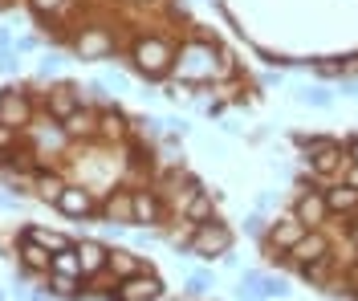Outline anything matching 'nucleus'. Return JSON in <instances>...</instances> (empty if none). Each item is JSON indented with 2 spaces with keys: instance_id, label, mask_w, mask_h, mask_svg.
<instances>
[{
  "instance_id": "f257e3e1",
  "label": "nucleus",
  "mask_w": 358,
  "mask_h": 301,
  "mask_svg": "<svg viewBox=\"0 0 358 301\" xmlns=\"http://www.w3.org/2000/svg\"><path fill=\"white\" fill-rule=\"evenodd\" d=\"M216 57H220V45L192 37V41L179 45L171 73L183 78V82H196V86H212V78H216Z\"/></svg>"
},
{
  "instance_id": "f03ea898",
  "label": "nucleus",
  "mask_w": 358,
  "mask_h": 301,
  "mask_svg": "<svg viewBox=\"0 0 358 301\" xmlns=\"http://www.w3.org/2000/svg\"><path fill=\"white\" fill-rule=\"evenodd\" d=\"M131 66L147 82H163L171 73V66H176V49H171V41H163L159 33H147V37H138L131 45Z\"/></svg>"
},
{
  "instance_id": "7ed1b4c3",
  "label": "nucleus",
  "mask_w": 358,
  "mask_h": 301,
  "mask_svg": "<svg viewBox=\"0 0 358 301\" xmlns=\"http://www.w3.org/2000/svg\"><path fill=\"white\" fill-rule=\"evenodd\" d=\"M232 244H236V232L216 216V220H208V224H196V236H192V249H187V253L212 265V260H220L224 253H232Z\"/></svg>"
},
{
  "instance_id": "20e7f679",
  "label": "nucleus",
  "mask_w": 358,
  "mask_h": 301,
  "mask_svg": "<svg viewBox=\"0 0 358 301\" xmlns=\"http://www.w3.org/2000/svg\"><path fill=\"white\" fill-rule=\"evenodd\" d=\"M106 301H163V281L151 273V269H143V273H134V277H122L114 285Z\"/></svg>"
},
{
  "instance_id": "39448f33",
  "label": "nucleus",
  "mask_w": 358,
  "mask_h": 301,
  "mask_svg": "<svg viewBox=\"0 0 358 301\" xmlns=\"http://www.w3.org/2000/svg\"><path fill=\"white\" fill-rule=\"evenodd\" d=\"M306 167H310V179H326V184H334V179L346 175L350 159H346V147H342V142H330V147H322V151L306 155Z\"/></svg>"
},
{
  "instance_id": "423d86ee",
  "label": "nucleus",
  "mask_w": 358,
  "mask_h": 301,
  "mask_svg": "<svg viewBox=\"0 0 358 301\" xmlns=\"http://www.w3.org/2000/svg\"><path fill=\"white\" fill-rule=\"evenodd\" d=\"M131 200H134V228H163L167 200H163L159 187H134Z\"/></svg>"
},
{
  "instance_id": "0eeeda50",
  "label": "nucleus",
  "mask_w": 358,
  "mask_h": 301,
  "mask_svg": "<svg viewBox=\"0 0 358 301\" xmlns=\"http://www.w3.org/2000/svg\"><path fill=\"white\" fill-rule=\"evenodd\" d=\"M110 53H114V33L106 24H86L73 37V57H82V61H106Z\"/></svg>"
},
{
  "instance_id": "6e6552de",
  "label": "nucleus",
  "mask_w": 358,
  "mask_h": 301,
  "mask_svg": "<svg viewBox=\"0 0 358 301\" xmlns=\"http://www.w3.org/2000/svg\"><path fill=\"white\" fill-rule=\"evenodd\" d=\"M306 232H310V228H306V224L289 212V216H277V220L268 224V236L261 240V244H265V253H289Z\"/></svg>"
},
{
  "instance_id": "1a4fd4ad",
  "label": "nucleus",
  "mask_w": 358,
  "mask_h": 301,
  "mask_svg": "<svg viewBox=\"0 0 358 301\" xmlns=\"http://www.w3.org/2000/svg\"><path fill=\"white\" fill-rule=\"evenodd\" d=\"M57 212H62L66 220H98V200H94V191H90V187L66 184L62 200H57Z\"/></svg>"
},
{
  "instance_id": "9d476101",
  "label": "nucleus",
  "mask_w": 358,
  "mask_h": 301,
  "mask_svg": "<svg viewBox=\"0 0 358 301\" xmlns=\"http://www.w3.org/2000/svg\"><path fill=\"white\" fill-rule=\"evenodd\" d=\"M334 253V244H330V236L322 228H310L297 244H293L289 253H285V260H289V269H297V265H310V260H322V256Z\"/></svg>"
},
{
  "instance_id": "9b49d317",
  "label": "nucleus",
  "mask_w": 358,
  "mask_h": 301,
  "mask_svg": "<svg viewBox=\"0 0 358 301\" xmlns=\"http://www.w3.org/2000/svg\"><path fill=\"white\" fill-rule=\"evenodd\" d=\"M0 122H8V126H17L24 131L29 122H33V98L17 86H8V90H0Z\"/></svg>"
},
{
  "instance_id": "f8f14e48",
  "label": "nucleus",
  "mask_w": 358,
  "mask_h": 301,
  "mask_svg": "<svg viewBox=\"0 0 358 301\" xmlns=\"http://www.w3.org/2000/svg\"><path fill=\"white\" fill-rule=\"evenodd\" d=\"M98 139L102 142H131L134 139V122L127 115H122V110H118V106H102V110H98Z\"/></svg>"
},
{
  "instance_id": "ddd939ff",
  "label": "nucleus",
  "mask_w": 358,
  "mask_h": 301,
  "mask_svg": "<svg viewBox=\"0 0 358 301\" xmlns=\"http://www.w3.org/2000/svg\"><path fill=\"white\" fill-rule=\"evenodd\" d=\"M78 106H86V102H82V90H78L73 82H57L53 90L45 94V115L57 118V122H62V118H69Z\"/></svg>"
},
{
  "instance_id": "4468645a",
  "label": "nucleus",
  "mask_w": 358,
  "mask_h": 301,
  "mask_svg": "<svg viewBox=\"0 0 358 301\" xmlns=\"http://www.w3.org/2000/svg\"><path fill=\"white\" fill-rule=\"evenodd\" d=\"M293 216L306 224V228H322L326 220H330V208H326V191H301L297 200H293Z\"/></svg>"
},
{
  "instance_id": "2eb2a0df",
  "label": "nucleus",
  "mask_w": 358,
  "mask_h": 301,
  "mask_svg": "<svg viewBox=\"0 0 358 301\" xmlns=\"http://www.w3.org/2000/svg\"><path fill=\"white\" fill-rule=\"evenodd\" d=\"M73 249H78V256H82V273L90 277H102L106 269H110V244H102V240H73Z\"/></svg>"
},
{
  "instance_id": "dca6fc26",
  "label": "nucleus",
  "mask_w": 358,
  "mask_h": 301,
  "mask_svg": "<svg viewBox=\"0 0 358 301\" xmlns=\"http://www.w3.org/2000/svg\"><path fill=\"white\" fill-rule=\"evenodd\" d=\"M17 265H24L33 277H49V269H53V253H49L45 244H37V240L21 236V244H17Z\"/></svg>"
},
{
  "instance_id": "f3484780",
  "label": "nucleus",
  "mask_w": 358,
  "mask_h": 301,
  "mask_svg": "<svg viewBox=\"0 0 358 301\" xmlns=\"http://www.w3.org/2000/svg\"><path fill=\"white\" fill-rule=\"evenodd\" d=\"M326 208L330 216H355L358 212V187L346 184V179H334V184H326Z\"/></svg>"
},
{
  "instance_id": "a211bd4d",
  "label": "nucleus",
  "mask_w": 358,
  "mask_h": 301,
  "mask_svg": "<svg viewBox=\"0 0 358 301\" xmlns=\"http://www.w3.org/2000/svg\"><path fill=\"white\" fill-rule=\"evenodd\" d=\"M62 126H66L69 142H90V139H98V110L78 106L69 118H62Z\"/></svg>"
},
{
  "instance_id": "6ab92c4d",
  "label": "nucleus",
  "mask_w": 358,
  "mask_h": 301,
  "mask_svg": "<svg viewBox=\"0 0 358 301\" xmlns=\"http://www.w3.org/2000/svg\"><path fill=\"white\" fill-rule=\"evenodd\" d=\"M98 220H110V224H134L131 191H127V187H122V191H110V196H106V204L98 208Z\"/></svg>"
},
{
  "instance_id": "aec40b11",
  "label": "nucleus",
  "mask_w": 358,
  "mask_h": 301,
  "mask_svg": "<svg viewBox=\"0 0 358 301\" xmlns=\"http://www.w3.org/2000/svg\"><path fill=\"white\" fill-rule=\"evenodd\" d=\"M147 265H143V256L131 253V249H110V269L106 273H114V281L122 277H134V273H143Z\"/></svg>"
},
{
  "instance_id": "412c9836",
  "label": "nucleus",
  "mask_w": 358,
  "mask_h": 301,
  "mask_svg": "<svg viewBox=\"0 0 358 301\" xmlns=\"http://www.w3.org/2000/svg\"><path fill=\"white\" fill-rule=\"evenodd\" d=\"M216 200H220V196H212V191L200 187V191L192 196V204L183 208V216H187L192 224H208V220H216Z\"/></svg>"
},
{
  "instance_id": "4be33fe9",
  "label": "nucleus",
  "mask_w": 358,
  "mask_h": 301,
  "mask_svg": "<svg viewBox=\"0 0 358 301\" xmlns=\"http://www.w3.org/2000/svg\"><path fill=\"white\" fill-rule=\"evenodd\" d=\"M330 273H334V253L322 256V260H310V265H297V277L306 281V285H317V289L330 285Z\"/></svg>"
},
{
  "instance_id": "5701e85b",
  "label": "nucleus",
  "mask_w": 358,
  "mask_h": 301,
  "mask_svg": "<svg viewBox=\"0 0 358 301\" xmlns=\"http://www.w3.org/2000/svg\"><path fill=\"white\" fill-rule=\"evenodd\" d=\"M33 191H37V200H45V204H57L62 191H66V179L57 171H37L33 175Z\"/></svg>"
},
{
  "instance_id": "b1692460",
  "label": "nucleus",
  "mask_w": 358,
  "mask_h": 301,
  "mask_svg": "<svg viewBox=\"0 0 358 301\" xmlns=\"http://www.w3.org/2000/svg\"><path fill=\"white\" fill-rule=\"evenodd\" d=\"M49 293H57V298L66 301H86V289H78L82 285V277H66V273H49Z\"/></svg>"
},
{
  "instance_id": "393cba45",
  "label": "nucleus",
  "mask_w": 358,
  "mask_h": 301,
  "mask_svg": "<svg viewBox=\"0 0 358 301\" xmlns=\"http://www.w3.org/2000/svg\"><path fill=\"white\" fill-rule=\"evenodd\" d=\"M49 273H66V277H82L86 281V273H82V256H78L73 244L62 249V253H53V269H49Z\"/></svg>"
},
{
  "instance_id": "a878e982",
  "label": "nucleus",
  "mask_w": 358,
  "mask_h": 301,
  "mask_svg": "<svg viewBox=\"0 0 358 301\" xmlns=\"http://www.w3.org/2000/svg\"><path fill=\"white\" fill-rule=\"evenodd\" d=\"M208 289H216V273H212V269H192L187 281H183V293H187V298H203Z\"/></svg>"
},
{
  "instance_id": "bb28decb",
  "label": "nucleus",
  "mask_w": 358,
  "mask_h": 301,
  "mask_svg": "<svg viewBox=\"0 0 358 301\" xmlns=\"http://www.w3.org/2000/svg\"><path fill=\"white\" fill-rule=\"evenodd\" d=\"M21 236H29V240L45 244L49 253H62V249H69V244H73L69 236H62V232H49V228H21Z\"/></svg>"
},
{
  "instance_id": "cd10ccee",
  "label": "nucleus",
  "mask_w": 358,
  "mask_h": 301,
  "mask_svg": "<svg viewBox=\"0 0 358 301\" xmlns=\"http://www.w3.org/2000/svg\"><path fill=\"white\" fill-rule=\"evenodd\" d=\"M297 102L317 106V110H330V106H334V94L326 90V86H301V90H297Z\"/></svg>"
},
{
  "instance_id": "c85d7f7f",
  "label": "nucleus",
  "mask_w": 358,
  "mask_h": 301,
  "mask_svg": "<svg viewBox=\"0 0 358 301\" xmlns=\"http://www.w3.org/2000/svg\"><path fill=\"white\" fill-rule=\"evenodd\" d=\"M261 293H265L268 301H285V298L293 293V289H289V281H281V277H268V273H265V281H261Z\"/></svg>"
},
{
  "instance_id": "c756f323",
  "label": "nucleus",
  "mask_w": 358,
  "mask_h": 301,
  "mask_svg": "<svg viewBox=\"0 0 358 301\" xmlns=\"http://www.w3.org/2000/svg\"><path fill=\"white\" fill-rule=\"evenodd\" d=\"M313 70L322 73V78H346V57H317Z\"/></svg>"
},
{
  "instance_id": "7c9ffc66",
  "label": "nucleus",
  "mask_w": 358,
  "mask_h": 301,
  "mask_svg": "<svg viewBox=\"0 0 358 301\" xmlns=\"http://www.w3.org/2000/svg\"><path fill=\"white\" fill-rule=\"evenodd\" d=\"M268 224H273V220H268L265 212H248L245 216V232L248 236H257V240H265L268 236Z\"/></svg>"
},
{
  "instance_id": "2f4dec72",
  "label": "nucleus",
  "mask_w": 358,
  "mask_h": 301,
  "mask_svg": "<svg viewBox=\"0 0 358 301\" xmlns=\"http://www.w3.org/2000/svg\"><path fill=\"white\" fill-rule=\"evenodd\" d=\"M66 4L69 0H29V13H33V17H57Z\"/></svg>"
},
{
  "instance_id": "473e14b6",
  "label": "nucleus",
  "mask_w": 358,
  "mask_h": 301,
  "mask_svg": "<svg viewBox=\"0 0 358 301\" xmlns=\"http://www.w3.org/2000/svg\"><path fill=\"white\" fill-rule=\"evenodd\" d=\"M17 142V126H8V122H0V151H8Z\"/></svg>"
},
{
  "instance_id": "72a5a7b5",
  "label": "nucleus",
  "mask_w": 358,
  "mask_h": 301,
  "mask_svg": "<svg viewBox=\"0 0 358 301\" xmlns=\"http://www.w3.org/2000/svg\"><path fill=\"white\" fill-rule=\"evenodd\" d=\"M57 70H62V57H45L41 61V78H53Z\"/></svg>"
},
{
  "instance_id": "f704fd0d",
  "label": "nucleus",
  "mask_w": 358,
  "mask_h": 301,
  "mask_svg": "<svg viewBox=\"0 0 358 301\" xmlns=\"http://www.w3.org/2000/svg\"><path fill=\"white\" fill-rule=\"evenodd\" d=\"M273 204H277L273 191H261V196H257V212H273Z\"/></svg>"
},
{
  "instance_id": "c9c22d12",
  "label": "nucleus",
  "mask_w": 358,
  "mask_h": 301,
  "mask_svg": "<svg viewBox=\"0 0 358 301\" xmlns=\"http://www.w3.org/2000/svg\"><path fill=\"white\" fill-rule=\"evenodd\" d=\"M346 159L358 163V135H350V139H346Z\"/></svg>"
},
{
  "instance_id": "e433bc0d",
  "label": "nucleus",
  "mask_w": 358,
  "mask_h": 301,
  "mask_svg": "<svg viewBox=\"0 0 358 301\" xmlns=\"http://www.w3.org/2000/svg\"><path fill=\"white\" fill-rule=\"evenodd\" d=\"M33 49H37V37H21L17 41V53H33Z\"/></svg>"
},
{
  "instance_id": "4c0bfd02",
  "label": "nucleus",
  "mask_w": 358,
  "mask_h": 301,
  "mask_svg": "<svg viewBox=\"0 0 358 301\" xmlns=\"http://www.w3.org/2000/svg\"><path fill=\"white\" fill-rule=\"evenodd\" d=\"M342 90H346V94L358 102V82H355V78H342Z\"/></svg>"
},
{
  "instance_id": "58836bf2",
  "label": "nucleus",
  "mask_w": 358,
  "mask_h": 301,
  "mask_svg": "<svg viewBox=\"0 0 358 301\" xmlns=\"http://www.w3.org/2000/svg\"><path fill=\"white\" fill-rule=\"evenodd\" d=\"M342 179H346V184H355V187H358V163H350V167H346V175H342Z\"/></svg>"
},
{
  "instance_id": "ea45409f",
  "label": "nucleus",
  "mask_w": 358,
  "mask_h": 301,
  "mask_svg": "<svg viewBox=\"0 0 358 301\" xmlns=\"http://www.w3.org/2000/svg\"><path fill=\"white\" fill-rule=\"evenodd\" d=\"M13 49V37H8V29H0V53H8Z\"/></svg>"
},
{
  "instance_id": "a19ab883",
  "label": "nucleus",
  "mask_w": 358,
  "mask_h": 301,
  "mask_svg": "<svg viewBox=\"0 0 358 301\" xmlns=\"http://www.w3.org/2000/svg\"><path fill=\"white\" fill-rule=\"evenodd\" d=\"M33 301H57V293H33Z\"/></svg>"
},
{
  "instance_id": "79ce46f5",
  "label": "nucleus",
  "mask_w": 358,
  "mask_h": 301,
  "mask_svg": "<svg viewBox=\"0 0 358 301\" xmlns=\"http://www.w3.org/2000/svg\"><path fill=\"white\" fill-rule=\"evenodd\" d=\"M334 301H358V293H334Z\"/></svg>"
},
{
  "instance_id": "37998d69",
  "label": "nucleus",
  "mask_w": 358,
  "mask_h": 301,
  "mask_svg": "<svg viewBox=\"0 0 358 301\" xmlns=\"http://www.w3.org/2000/svg\"><path fill=\"white\" fill-rule=\"evenodd\" d=\"M4 167H8V151H0V171H4Z\"/></svg>"
},
{
  "instance_id": "c03bdc74",
  "label": "nucleus",
  "mask_w": 358,
  "mask_h": 301,
  "mask_svg": "<svg viewBox=\"0 0 358 301\" xmlns=\"http://www.w3.org/2000/svg\"><path fill=\"white\" fill-rule=\"evenodd\" d=\"M127 4H155V0H127Z\"/></svg>"
},
{
  "instance_id": "a18cd8bd",
  "label": "nucleus",
  "mask_w": 358,
  "mask_h": 301,
  "mask_svg": "<svg viewBox=\"0 0 358 301\" xmlns=\"http://www.w3.org/2000/svg\"><path fill=\"white\" fill-rule=\"evenodd\" d=\"M0 301H4V293H0Z\"/></svg>"
},
{
  "instance_id": "49530a36",
  "label": "nucleus",
  "mask_w": 358,
  "mask_h": 301,
  "mask_svg": "<svg viewBox=\"0 0 358 301\" xmlns=\"http://www.w3.org/2000/svg\"><path fill=\"white\" fill-rule=\"evenodd\" d=\"M0 4H4V0H0Z\"/></svg>"
}]
</instances>
